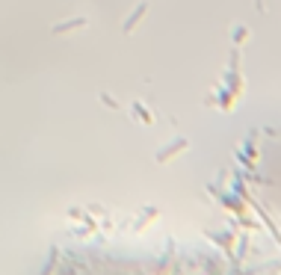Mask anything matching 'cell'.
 Segmentation results:
<instances>
[{
  "mask_svg": "<svg viewBox=\"0 0 281 275\" xmlns=\"http://www.w3.org/2000/svg\"><path fill=\"white\" fill-rule=\"evenodd\" d=\"M80 27H86V18H71V21L53 24V33H71V30H80Z\"/></svg>",
  "mask_w": 281,
  "mask_h": 275,
  "instance_id": "7a4b0ae2",
  "label": "cell"
},
{
  "mask_svg": "<svg viewBox=\"0 0 281 275\" xmlns=\"http://www.w3.org/2000/svg\"><path fill=\"white\" fill-rule=\"evenodd\" d=\"M145 9H148V3H139L133 12H130V18H124V24H122V33H133V27L142 21V15H145Z\"/></svg>",
  "mask_w": 281,
  "mask_h": 275,
  "instance_id": "6da1fadb",
  "label": "cell"
},
{
  "mask_svg": "<svg viewBox=\"0 0 281 275\" xmlns=\"http://www.w3.org/2000/svg\"><path fill=\"white\" fill-rule=\"evenodd\" d=\"M101 101H104V104H107L110 110H119V104H116V101H113L110 95H104V92H101Z\"/></svg>",
  "mask_w": 281,
  "mask_h": 275,
  "instance_id": "3957f363",
  "label": "cell"
},
{
  "mask_svg": "<svg viewBox=\"0 0 281 275\" xmlns=\"http://www.w3.org/2000/svg\"><path fill=\"white\" fill-rule=\"evenodd\" d=\"M246 36H249V30H243V27H237V36H234V38H237V42H243V38H246Z\"/></svg>",
  "mask_w": 281,
  "mask_h": 275,
  "instance_id": "277c9868",
  "label": "cell"
}]
</instances>
